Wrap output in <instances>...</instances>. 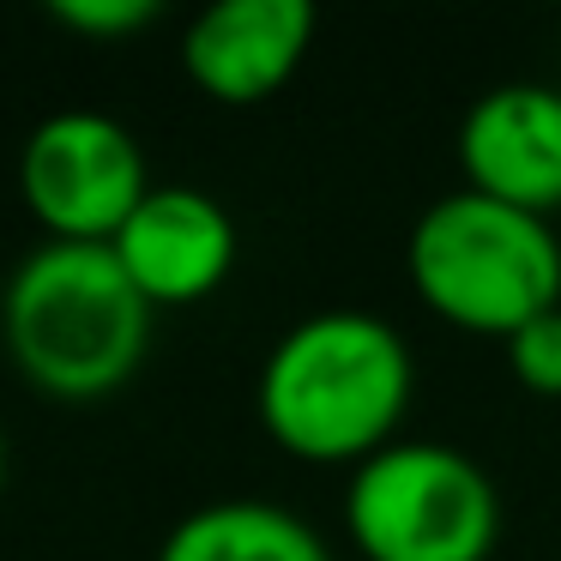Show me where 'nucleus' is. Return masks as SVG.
Wrapping results in <instances>:
<instances>
[{
  "mask_svg": "<svg viewBox=\"0 0 561 561\" xmlns=\"http://www.w3.org/2000/svg\"><path fill=\"white\" fill-rule=\"evenodd\" d=\"M416 399V356L392 320L368 308H320L296 320L260 363V428L302 465H363L399 440Z\"/></svg>",
  "mask_w": 561,
  "mask_h": 561,
  "instance_id": "obj_1",
  "label": "nucleus"
},
{
  "mask_svg": "<svg viewBox=\"0 0 561 561\" xmlns=\"http://www.w3.org/2000/svg\"><path fill=\"white\" fill-rule=\"evenodd\" d=\"M151 314L110 242H43L7 272L0 344L43 399L91 404L139 375Z\"/></svg>",
  "mask_w": 561,
  "mask_h": 561,
  "instance_id": "obj_2",
  "label": "nucleus"
},
{
  "mask_svg": "<svg viewBox=\"0 0 561 561\" xmlns=\"http://www.w3.org/2000/svg\"><path fill=\"white\" fill-rule=\"evenodd\" d=\"M416 296L447 327L507 344L525 320L561 308V236L549 218L513 211L489 194H440L404 242Z\"/></svg>",
  "mask_w": 561,
  "mask_h": 561,
  "instance_id": "obj_3",
  "label": "nucleus"
},
{
  "mask_svg": "<svg viewBox=\"0 0 561 561\" xmlns=\"http://www.w3.org/2000/svg\"><path fill=\"white\" fill-rule=\"evenodd\" d=\"M344 531L368 561H489L501 495L447 440H392L344 483Z\"/></svg>",
  "mask_w": 561,
  "mask_h": 561,
  "instance_id": "obj_4",
  "label": "nucleus"
},
{
  "mask_svg": "<svg viewBox=\"0 0 561 561\" xmlns=\"http://www.w3.org/2000/svg\"><path fill=\"white\" fill-rule=\"evenodd\" d=\"M146 194V151L103 110L43 115L19 151V199L49 242H115Z\"/></svg>",
  "mask_w": 561,
  "mask_h": 561,
  "instance_id": "obj_5",
  "label": "nucleus"
},
{
  "mask_svg": "<svg viewBox=\"0 0 561 561\" xmlns=\"http://www.w3.org/2000/svg\"><path fill=\"white\" fill-rule=\"evenodd\" d=\"M459 170L471 194L513 211H561V91L543 79H507L483 91L459 122Z\"/></svg>",
  "mask_w": 561,
  "mask_h": 561,
  "instance_id": "obj_6",
  "label": "nucleus"
},
{
  "mask_svg": "<svg viewBox=\"0 0 561 561\" xmlns=\"http://www.w3.org/2000/svg\"><path fill=\"white\" fill-rule=\"evenodd\" d=\"M115 260L151 308H194L224 290L236 266V218L206 187H158L115 236Z\"/></svg>",
  "mask_w": 561,
  "mask_h": 561,
  "instance_id": "obj_7",
  "label": "nucleus"
},
{
  "mask_svg": "<svg viewBox=\"0 0 561 561\" xmlns=\"http://www.w3.org/2000/svg\"><path fill=\"white\" fill-rule=\"evenodd\" d=\"M314 43L308 0H218L182 31V67L211 103L254 110L290 85Z\"/></svg>",
  "mask_w": 561,
  "mask_h": 561,
  "instance_id": "obj_8",
  "label": "nucleus"
},
{
  "mask_svg": "<svg viewBox=\"0 0 561 561\" xmlns=\"http://www.w3.org/2000/svg\"><path fill=\"white\" fill-rule=\"evenodd\" d=\"M158 561H332V549L302 513L236 495L175 519L158 543Z\"/></svg>",
  "mask_w": 561,
  "mask_h": 561,
  "instance_id": "obj_9",
  "label": "nucleus"
},
{
  "mask_svg": "<svg viewBox=\"0 0 561 561\" xmlns=\"http://www.w3.org/2000/svg\"><path fill=\"white\" fill-rule=\"evenodd\" d=\"M507 368L525 392L537 399H561V308L525 320L519 332L507 339Z\"/></svg>",
  "mask_w": 561,
  "mask_h": 561,
  "instance_id": "obj_10",
  "label": "nucleus"
},
{
  "mask_svg": "<svg viewBox=\"0 0 561 561\" xmlns=\"http://www.w3.org/2000/svg\"><path fill=\"white\" fill-rule=\"evenodd\" d=\"M55 25H67L73 37L91 43H115V37H134V31L158 25V0H55L49 7Z\"/></svg>",
  "mask_w": 561,
  "mask_h": 561,
  "instance_id": "obj_11",
  "label": "nucleus"
},
{
  "mask_svg": "<svg viewBox=\"0 0 561 561\" xmlns=\"http://www.w3.org/2000/svg\"><path fill=\"white\" fill-rule=\"evenodd\" d=\"M0 489H7V435H0Z\"/></svg>",
  "mask_w": 561,
  "mask_h": 561,
  "instance_id": "obj_12",
  "label": "nucleus"
},
{
  "mask_svg": "<svg viewBox=\"0 0 561 561\" xmlns=\"http://www.w3.org/2000/svg\"><path fill=\"white\" fill-rule=\"evenodd\" d=\"M0 290H7V278H0Z\"/></svg>",
  "mask_w": 561,
  "mask_h": 561,
  "instance_id": "obj_13",
  "label": "nucleus"
}]
</instances>
